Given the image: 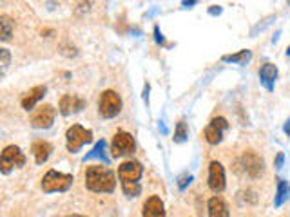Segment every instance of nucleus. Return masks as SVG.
<instances>
[{
	"mask_svg": "<svg viewBox=\"0 0 290 217\" xmlns=\"http://www.w3.org/2000/svg\"><path fill=\"white\" fill-rule=\"evenodd\" d=\"M85 186L91 192H113L116 186V174L107 167L93 165L85 170Z\"/></svg>",
	"mask_w": 290,
	"mask_h": 217,
	"instance_id": "nucleus-1",
	"label": "nucleus"
},
{
	"mask_svg": "<svg viewBox=\"0 0 290 217\" xmlns=\"http://www.w3.org/2000/svg\"><path fill=\"white\" fill-rule=\"evenodd\" d=\"M71 185H73V176L56 172V170H49L48 174L42 177V190L44 192H65Z\"/></svg>",
	"mask_w": 290,
	"mask_h": 217,
	"instance_id": "nucleus-2",
	"label": "nucleus"
},
{
	"mask_svg": "<svg viewBox=\"0 0 290 217\" xmlns=\"http://www.w3.org/2000/svg\"><path fill=\"white\" fill-rule=\"evenodd\" d=\"M122 110V98L118 96L114 91H104L100 94V102H98V112L102 118H114Z\"/></svg>",
	"mask_w": 290,
	"mask_h": 217,
	"instance_id": "nucleus-3",
	"label": "nucleus"
},
{
	"mask_svg": "<svg viewBox=\"0 0 290 217\" xmlns=\"http://www.w3.org/2000/svg\"><path fill=\"white\" fill-rule=\"evenodd\" d=\"M93 140V132L87 129H83L82 125H73L65 132V145L69 152H78L85 143H89Z\"/></svg>",
	"mask_w": 290,
	"mask_h": 217,
	"instance_id": "nucleus-4",
	"label": "nucleus"
},
{
	"mask_svg": "<svg viewBox=\"0 0 290 217\" xmlns=\"http://www.w3.org/2000/svg\"><path fill=\"white\" fill-rule=\"evenodd\" d=\"M26 163V156L16 145H7L6 149L2 150V156H0V170L4 174H9L13 169L22 167Z\"/></svg>",
	"mask_w": 290,
	"mask_h": 217,
	"instance_id": "nucleus-5",
	"label": "nucleus"
},
{
	"mask_svg": "<svg viewBox=\"0 0 290 217\" xmlns=\"http://www.w3.org/2000/svg\"><path fill=\"white\" fill-rule=\"evenodd\" d=\"M134 138L129 132H124L120 130L114 134L113 138V143H111V154L113 157H120V156H127V154H132L134 152Z\"/></svg>",
	"mask_w": 290,
	"mask_h": 217,
	"instance_id": "nucleus-6",
	"label": "nucleus"
},
{
	"mask_svg": "<svg viewBox=\"0 0 290 217\" xmlns=\"http://www.w3.org/2000/svg\"><path fill=\"white\" fill-rule=\"evenodd\" d=\"M242 165L245 172L249 174L252 179H258V177L263 176V172H265V161H263V157L254 152V150H245L242 156Z\"/></svg>",
	"mask_w": 290,
	"mask_h": 217,
	"instance_id": "nucleus-7",
	"label": "nucleus"
},
{
	"mask_svg": "<svg viewBox=\"0 0 290 217\" xmlns=\"http://www.w3.org/2000/svg\"><path fill=\"white\" fill-rule=\"evenodd\" d=\"M142 174H144V167H142V163L136 161V159H127V161H124L118 167V177H120L122 183H124V181H134V183H138Z\"/></svg>",
	"mask_w": 290,
	"mask_h": 217,
	"instance_id": "nucleus-8",
	"label": "nucleus"
},
{
	"mask_svg": "<svg viewBox=\"0 0 290 217\" xmlns=\"http://www.w3.org/2000/svg\"><path fill=\"white\" fill-rule=\"evenodd\" d=\"M56 110L53 105H40L33 112V118H31V125L35 129H49L53 122H55Z\"/></svg>",
	"mask_w": 290,
	"mask_h": 217,
	"instance_id": "nucleus-9",
	"label": "nucleus"
},
{
	"mask_svg": "<svg viewBox=\"0 0 290 217\" xmlns=\"http://www.w3.org/2000/svg\"><path fill=\"white\" fill-rule=\"evenodd\" d=\"M228 129V123L225 118H221V116H218V118H212L210 120V123L207 125V129H205V140H207L210 145H218V143L223 140V132Z\"/></svg>",
	"mask_w": 290,
	"mask_h": 217,
	"instance_id": "nucleus-10",
	"label": "nucleus"
},
{
	"mask_svg": "<svg viewBox=\"0 0 290 217\" xmlns=\"http://www.w3.org/2000/svg\"><path fill=\"white\" fill-rule=\"evenodd\" d=\"M225 169L220 161H212L209 165V186L212 192L220 194L225 190Z\"/></svg>",
	"mask_w": 290,
	"mask_h": 217,
	"instance_id": "nucleus-11",
	"label": "nucleus"
},
{
	"mask_svg": "<svg viewBox=\"0 0 290 217\" xmlns=\"http://www.w3.org/2000/svg\"><path fill=\"white\" fill-rule=\"evenodd\" d=\"M85 102H83L82 98H78L75 94H64L60 98V103H58V107H60V112L64 116H69L71 112H78V110H82Z\"/></svg>",
	"mask_w": 290,
	"mask_h": 217,
	"instance_id": "nucleus-12",
	"label": "nucleus"
},
{
	"mask_svg": "<svg viewBox=\"0 0 290 217\" xmlns=\"http://www.w3.org/2000/svg\"><path fill=\"white\" fill-rule=\"evenodd\" d=\"M46 91H48V89H46V85H36V87L29 89L28 93L22 96V100H20L22 108L31 110V108L36 105V102H38V100H42V98L46 96Z\"/></svg>",
	"mask_w": 290,
	"mask_h": 217,
	"instance_id": "nucleus-13",
	"label": "nucleus"
},
{
	"mask_svg": "<svg viewBox=\"0 0 290 217\" xmlns=\"http://www.w3.org/2000/svg\"><path fill=\"white\" fill-rule=\"evenodd\" d=\"M144 217H165V206L158 196H151L144 204Z\"/></svg>",
	"mask_w": 290,
	"mask_h": 217,
	"instance_id": "nucleus-14",
	"label": "nucleus"
},
{
	"mask_svg": "<svg viewBox=\"0 0 290 217\" xmlns=\"http://www.w3.org/2000/svg\"><path fill=\"white\" fill-rule=\"evenodd\" d=\"M277 78V67L274 63H263L259 69V81L267 91H274V83Z\"/></svg>",
	"mask_w": 290,
	"mask_h": 217,
	"instance_id": "nucleus-15",
	"label": "nucleus"
},
{
	"mask_svg": "<svg viewBox=\"0 0 290 217\" xmlns=\"http://www.w3.org/2000/svg\"><path fill=\"white\" fill-rule=\"evenodd\" d=\"M209 217H230L227 204L221 197L214 196L209 199Z\"/></svg>",
	"mask_w": 290,
	"mask_h": 217,
	"instance_id": "nucleus-16",
	"label": "nucleus"
},
{
	"mask_svg": "<svg viewBox=\"0 0 290 217\" xmlns=\"http://www.w3.org/2000/svg\"><path fill=\"white\" fill-rule=\"evenodd\" d=\"M33 154H35V161L38 163V165H42V163L48 161V157L51 156V150H53V147H51V143L48 141H35L33 143Z\"/></svg>",
	"mask_w": 290,
	"mask_h": 217,
	"instance_id": "nucleus-17",
	"label": "nucleus"
},
{
	"mask_svg": "<svg viewBox=\"0 0 290 217\" xmlns=\"http://www.w3.org/2000/svg\"><path fill=\"white\" fill-rule=\"evenodd\" d=\"M290 197V185L285 181V179H277V192H276V199H274V206H281V204Z\"/></svg>",
	"mask_w": 290,
	"mask_h": 217,
	"instance_id": "nucleus-18",
	"label": "nucleus"
},
{
	"mask_svg": "<svg viewBox=\"0 0 290 217\" xmlns=\"http://www.w3.org/2000/svg\"><path fill=\"white\" fill-rule=\"evenodd\" d=\"M252 58V53H250L249 49H242L240 53L236 54H225V56H221V60L223 62H232V63H240V65H247Z\"/></svg>",
	"mask_w": 290,
	"mask_h": 217,
	"instance_id": "nucleus-19",
	"label": "nucleus"
},
{
	"mask_svg": "<svg viewBox=\"0 0 290 217\" xmlns=\"http://www.w3.org/2000/svg\"><path fill=\"white\" fill-rule=\"evenodd\" d=\"M11 33H13V24H11V18L2 15L0 16V40L7 42L11 38Z\"/></svg>",
	"mask_w": 290,
	"mask_h": 217,
	"instance_id": "nucleus-20",
	"label": "nucleus"
},
{
	"mask_svg": "<svg viewBox=\"0 0 290 217\" xmlns=\"http://www.w3.org/2000/svg\"><path fill=\"white\" fill-rule=\"evenodd\" d=\"M122 188H124L125 196H129V197H136L140 192H142L140 183H134V181H124V183H122Z\"/></svg>",
	"mask_w": 290,
	"mask_h": 217,
	"instance_id": "nucleus-21",
	"label": "nucleus"
},
{
	"mask_svg": "<svg viewBox=\"0 0 290 217\" xmlns=\"http://www.w3.org/2000/svg\"><path fill=\"white\" fill-rule=\"evenodd\" d=\"M187 134H189V130H187V123L181 120V122L176 125V130H174V141H176V143L185 141Z\"/></svg>",
	"mask_w": 290,
	"mask_h": 217,
	"instance_id": "nucleus-22",
	"label": "nucleus"
},
{
	"mask_svg": "<svg viewBox=\"0 0 290 217\" xmlns=\"http://www.w3.org/2000/svg\"><path fill=\"white\" fill-rule=\"evenodd\" d=\"M104 149H105V141L102 140V141H98L95 145V149L91 150V154H87V156L83 157V161H89V159H95V157H104Z\"/></svg>",
	"mask_w": 290,
	"mask_h": 217,
	"instance_id": "nucleus-23",
	"label": "nucleus"
},
{
	"mask_svg": "<svg viewBox=\"0 0 290 217\" xmlns=\"http://www.w3.org/2000/svg\"><path fill=\"white\" fill-rule=\"evenodd\" d=\"M9 51L7 49H0V60H2V75L6 73V69H7V65H9Z\"/></svg>",
	"mask_w": 290,
	"mask_h": 217,
	"instance_id": "nucleus-24",
	"label": "nucleus"
},
{
	"mask_svg": "<svg viewBox=\"0 0 290 217\" xmlns=\"http://www.w3.org/2000/svg\"><path fill=\"white\" fill-rule=\"evenodd\" d=\"M193 181V176L191 174H183V176L178 179V186H180V190H183L187 186V185Z\"/></svg>",
	"mask_w": 290,
	"mask_h": 217,
	"instance_id": "nucleus-25",
	"label": "nucleus"
},
{
	"mask_svg": "<svg viewBox=\"0 0 290 217\" xmlns=\"http://www.w3.org/2000/svg\"><path fill=\"white\" fill-rule=\"evenodd\" d=\"M154 40L158 42V44H165V40H163V36H161V31H160L158 26L154 27Z\"/></svg>",
	"mask_w": 290,
	"mask_h": 217,
	"instance_id": "nucleus-26",
	"label": "nucleus"
},
{
	"mask_svg": "<svg viewBox=\"0 0 290 217\" xmlns=\"http://www.w3.org/2000/svg\"><path fill=\"white\" fill-rule=\"evenodd\" d=\"M283 159H285V154H283V152H277L276 161H274V165H276V169H281V167H283Z\"/></svg>",
	"mask_w": 290,
	"mask_h": 217,
	"instance_id": "nucleus-27",
	"label": "nucleus"
},
{
	"mask_svg": "<svg viewBox=\"0 0 290 217\" xmlns=\"http://www.w3.org/2000/svg\"><path fill=\"white\" fill-rule=\"evenodd\" d=\"M283 130H285V134H287V136H289V138H290V118H289V120H287V123H285Z\"/></svg>",
	"mask_w": 290,
	"mask_h": 217,
	"instance_id": "nucleus-28",
	"label": "nucleus"
},
{
	"mask_svg": "<svg viewBox=\"0 0 290 217\" xmlns=\"http://www.w3.org/2000/svg\"><path fill=\"white\" fill-rule=\"evenodd\" d=\"M221 13V9L218 6H212V9H210V15H220Z\"/></svg>",
	"mask_w": 290,
	"mask_h": 217,
	"instance_id": "nucleus-29",
	"label": "nucleus"
},
{
	"mask_svg": "<svg viewBox=\"0 0 290 217\" xmlns=\"http://www.w3.org/2000/svg\"><path fill=\"white\" fill-rule=\"evenodd\" d=\"M69 217H85V216H80V214H73V216H69Z\"/></svg>",
	"mask_w": 290,
	"mask_h": 217,
	"instance_id": "nucleus-30",
	"label": "nucleus"
},
{
	"mask_svg": "<svg viewBox=\"0 0 290 217\" xmlns=\"http://www.w3.org/2000/svg\"><path fill=\"white\" fill-rule=\"evenodd\" d=\"M287 54H289V56H290V47H289V49H287Z\"/></svg>",
	"mask_w": 290,
	"mask_h": 217,
	"instance_id": "nucleus-31",
	"label": "nucleus"
}]
</instances>
